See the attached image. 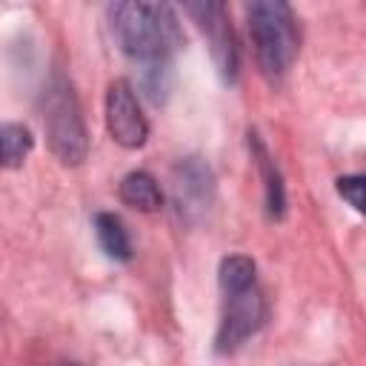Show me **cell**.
<instances>
[{
  "instance_id": "obj_1",
  "label": "cell",
  "mask_w": 366,
  "mask_h": 366,
  "mask_svg": "<svg viewBox=\"0 0 366 366\" xmlns=\"http://www.w3.org/2000/svg\"><path fill=\"white\" fill-rule=\"evenodd\" d=\"M112 34L126 57L140 63V86L152 103H163L172 89V57L183 46V29L166 3L109 6Z\"/></svg>"
},
{
  "instance_id": "obj_2",
  "label": "cell",
  "mask_w": 366,
  "mask_h": 366,
  "mask_svg": "<svg viewBox=\"0 0 366 366\" xmlns=\"http://www.w3.org/2000/svg\"><path fill=\"white\" fill-rule=\"evenodd\" d=\"M217 280L223 292V309H220V323L214 335V352L232 355L260 332V326L266 323L269 306L257 286V266L252 257L246 254L223 257Z\"/></svg>"
},
{
  "instance_id": "obj_3",
  "label": "cell",
  "mask_w": 366,
  "mask_h": 366,
  "mask_svg": "<svg viewBox=\"0 0 366 366\" xmlns=\"http://www.w3.org/2000/svg\"><path fill=\"white\" fill-rule=\"evenodd\" d=\"M246 14H249V37L260 71L269 80H280L292 69L300 49V29L292 6L280 0H260L252 3Z\"/></svg>"
},
{
  "instance_id": "obj_4",
  "label": "cell",
  "mask_w": 366,
  "mask_h": 366,
  "mask_svg": "<svg viewBox=\"0 0 366 366\" xmlns=\"http://www.w3.org/2000/svg\"><path fill=\"white\" fill-rule=\"evenodd\" d=\"M43 126L51 154L63 166H80L89 154V132L77 94L63 74H54L43 92Z\"/></svg>"
},
{
  "instance_id": "obj_5",
  "label": "cell",
  "mask_w": 366,
  "mask_h": 366,
  "mask_svg": "<svg viewBox=\"0 0 366 366\" xmlns=\"http://www.w3.org/2000/svg\"><path fill=\"white\" fill-rule=\"evenodd\" d=\"M186 14L206 34L212 57H214V66H217L223 83H234L237 80L240 54H237V40H234V29H232V20L226 14V6L223 3H189Z\"/></svg>"
},
{
  "instance_id": "obj_6",
  "label": "cell",
  "mask_w": 366,
  "mask_h": 366,
  "mask_svg": "<svg viewBox=\"0 0 366 366\" xmlns=\"http://www.w3.org/2000/svg\"><path fill=\"white\" fill-rule=\"evenodd\" d=\"M174 212L186 223H197L214 200V174L200 157H180L172 172Z\"/></svg>"
},
{
  "instance_id": "obj_7",
  "label": "cell",
  "mask_w": 366,
  "mask_h": 366,
  "mask_svg": "<svg viewBox=\"0 0 366 366\" xmlns=\"http://www.w3.org/2000/svg\"><path fill=\"white\" fill-rule=\"evenodd\" d=\"M106 129L123 149H140L149 137V120L140 112L137 92L129 80H112L106 89Z\"/></svg>"
},
{
  "instance_id": "obj_8",
  "label": "cell",
  "mask_w": 366,
  "mask_h": 366,
  "mask_svg": "<svg viewBox=\"0 0 366 366\" xmlns=\"http://www.w3.org/2000/svg\"><path fill=\"white\" fill-rule=\"evenodd\" d=\"M249 146H252V157L263 174V189H266V212L272 220H280L286 214V189H283V177L269 154V149L263 146V140L257 134H249Z\"/></svg>"
},
{
  "instance_id": "obj_9",
  "label": "cell",
  "mask_w": 366,
  "mask_h": 366,
  "mask_svg": "<svg viewBox=\"0 0 366 366\" xmlns=\"http://www.w3.org/2000/svg\"><path fill=\"white\" fill-rule=\"evenodd\" d=\"M117 194L126 206H132L137 212H157L163 206V192L149 172H129L120 180Z\"/></svg>"
},
{
  "instance_id": "obj_10",
  "label": "cell",
  "mask_w": 366,
  "mask_h": 366,
  "mask_svg": "<svg viewBox=\"0 0 366 366\" xmlns=\"http://www.w3.org/2000/svg\"><path fill=\"white\" fill-rule=\"evenodd\" d=\"M94 237H97L106 257H112L117 263L132 260V240H129V232H126V226L117 214L97 212L94 214Z\"/></svg>"
},
{
  "instance_id": "obj_11",
  "label": "cell",
  "mask_w": 366,
  "mask_h": 366,
  "mask_svg": "<svg viewBox=\"0 0 366 366\" xmlns=\"http://www.w3.org/2000/svg\"><path fill=\"white\" fill-rule=\"evenodd\" d=\"M34 146L31 129L23 123H0V169H17Z\"/></svg>"
},
{
  "instance_id": "obj_12",
  "label": "cell",
  "mask_w": 366,
  "mask_h": 366,
  "mask_svg": "<svg viewBox=\"0 0 366 366\" xmlns=\"http://www.w3.org/2000/svg\"><path fill=\"white\" fill-rule=\"evenodd\" d=\"M337 192H340V197L349 200V206H352L355 212H363V177H360V174L340 177V180H337Z\"/></svg>"
},
{
  "instance_id": "obj_13",
  "label": "cell",
  "mask_w": 366,
  "mask_h": 366,
  "mask_svg": "<svg viewBox=\"0 0 366 366\" xmlns=\"http://www.w3.org/2000/svg\"><path fill=\"white\" fill-rule=\"evenodd\" d=\"M66 366H83V363H66Z\"/></svg>"
}]
</instances>
